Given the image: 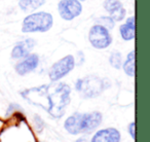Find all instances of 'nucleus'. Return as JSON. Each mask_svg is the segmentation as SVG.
<instances>
[{
	"label": "nucleus",
	"mask_w": 150,
	"mask_h": 142,
	"mask_svg": "<svg viewBox=\"0 0 150 142\" xmlns=\"http://www.w3.org/2000/svg\"><path fill=\"white\" fill-rule=\"evenodd\" d=\"M108 86L110 84H107L106 80H102L96 75H88L84 78H79L75 82V90L79 92L83 98H95L102 94Z\"/></svg>",
	"instance_id": "nucleus-3"
},
{
	"label": "nucleus",
	"mask_w": 150,
	"mask_h": 142,
	"mask_svg": "<svg viewBox=\"0 0 150 142\" xmlns=\"http://www.w3.org/2000/svg\"><path fill=\"white\" fill-rule=\"evenodd\" d=\"M104 9L108 11L114 22H120L125 18L127 11L119 0H106L104 2Z\"/></svg>",
	"instance_id": "nucleus-10"
},
{
	"label": "nucleus",
	"mask_w": 150,
	"mask_h": 142,
	"mask_svg": "<svg viewBox=\"0 0 150 142\" xmlns=\"http://www.w3.org/2000/svg\"><path fill=\"white\" fill-rule=\"evenodd\" d=\"M76 142H88V141H86V139H84V138H80V139H78Z\"/></svg>",
	"instance_id": "nucleus-19"
},
{
	"label": "nucleus",
	"mask_w": 150,
	"mask_h": 142,
	"mask_svg": "<svg viewBox=\"0 0 150 142\" xmlns=\"http://www.w3.org/2000/svg\"><path fill=\"white\" fill-rule=\"evenodd\" d=\"M109 63L115 69H119L122 66V56L119 52H113L109 57Z\"/></svg>",
	"instance_id": "nucleus-15"
},
{
	"label": "nucleus",
	"mask_w": 150,
	"mask_h": 142,
	"mask_svg": "<svg viewBox=\"0 0 150 142\" xmlns=\"http://www.w3.org/2000/svg\"><path fill=\"white\" fill-rule=\"evenodd\" d=\"M35 121H37V123H40V121H41V119L38 116V115H35ZM37 128H38V129H37L38 132L41 131V129L43 128V123H41V127H37Z\"/></svg>",
	"instance_id": "nucleus-18"
},
{
	"label": "nucleus",
	"mask_w": 150,
	"mask_h": 142,
	"mask_svg": "<svg viewBox=\"0 0 150 142\" xmlns=\"http://www.w3.org/2000/svg\"><path fill=\"white\" fill-rule=\"evenodd\" d=\"M103 115L99 111L88 113L76 112L68 117L64 123V128L71 135L90 133L101 125Z\"/></svg>",
	"instance_id": "nucleus-2"
},
{
	"label": "nucleus",
	"mask_w": 150,
	"mask_h": 142,
	"mask_svg": "<svg viewBox=\"0 0 150 142\" xmlns=\"http://www.w3.org/2000/svg\"><path fill=\"white\" fill-rule=\"evenodd\" d=\"M38 64H39V57H38L37 54L28 55L27 57L24 58L23 61H21L16 65V72L19 75L24 76L32 72L33 70H35L37 68Z\"/></svg>",
	"instance_id": "nucleus-8"
},
{
	"label": "nucleus",
	"mask_w": 150,
	"mask_h": 142,
	"mask_svg": "<svg viewBox=\"0 0 150 142\" xmlns=\"http://www.w3.org/2000/svg\"><path fill=\"white\" fill-rule=\"evenodd\" d=\"M75 66V59L72 55H68L57 61L52 66L50 70V76L52 82H58L61 78L65 77L68 73H70Z\"/></svg>",
	"instance_id": "nucleus-6"
},
{
	"label": "nucleus",
	"mask_w": 150,
	"mask_h": 142,
	"mask_svg": "<svg viewBox=\"0 0 150 142\" xmlns=\"http://www.w3.org/2000/svg\"><path fill=\"white\" fill-rule=\"evenodd\" d=\"M45 3V0H20L19 7L24 13H32Z\"/></svg>",
	"instance_id": "nucleus-12"
},
{
	"label": "nucleus",
	"mask_w": 150,
	"mask_h": 142,
	"mask_svg": "<svg viewBox=\"0 0 150 142\" xmlns=\"http://www.w3.org/2000/svg\"><path fill=\"white\" fill-rule=\"evenodd\" d=\"M119 32H120V36L123 40H132L135 38V27L127 25V23L122 24L119 27Z\"/></svg>",
	"instance_id": "nucleus-14"
},
{
	"label": "nucleus",
	"mask_w": 150,
	"mask_h": 142,
	"mask_svg": "<svg viewBox=\"0 0 150 142\" xmlns=\"http://www.w3.org/2000/svg\"><path fill=\"white\" fill-rule=\"evenodd\" d=\"M99 21V25L103 26V27L107 28V29H112L114 27V23L115 22L112 20V18L110 17H102L98 20Z\"/></svg>",
	"instance_id": "nucleus-16"
},
{
	"label": "nucleus",
	"mask_w": 150,
	"mask_h": 142,
	"mask_svg": "<svg viewBox=\"0 0 150 142\" xmlns=\"http://www.w3.org/2000/svg\"><path fill=\"white\" fill-rule=\"evenodd\" d=\"M52 24H54V19L50 13L45 11L34 13L24 19L22 31L24 33L46 32L52 27Z\"/></svg>",
	"instance_id": "nucleus-4"
},
{
	"label": "nucleus",
	"mask_w": 150,
	"mask_h": 142,
	"mask_svg": "<svg viewBox=\"0 0 150 142\" xmlns=\"http://www.w3.org/2000/svg\"><path fill=\"white\" fill-rule=\"evenodd\" d=\"M70 86L57 82L22 92L23 98L28 102L40 106L54 119H61L65 114L66 107L70 104Z\"/></svg>",
	"instance_id": "nucleus-1"
},
{
	"label": "nucleus",
	"mask_w": 150,
	"mask_h": 142,
	"mask_svg": "<svg viewBox=\"0 0 150 142\" xmlns=\"http://www.w3.org/2000/svg\"><path fill=\"white\" fill-rule=\"evenodd\" d=\"M60 17L65 21H72L81 13L82 5L79 0H61L58 4Z\"/></svg>",
	"instance_id": "nucleus-7"
},
{
	"label": "nucleus",
	"mask_w": 150,
	"mask_h": 142,
	"mask_svg": "<svg viewBox=\"0 0 150 142\" xmlns=\"http://www.w3.org/2000/svg\"><path fill=\"white\" fill-rule=\"evenodd\" d=\"M122 69L127 75L135 76V50H132L127 57V60L122 64Z\"/></svg>",
	"instance_id": "nucleus-13"
},
{
	"label": "nucleus",
	"mask_w": 150,
	"mask_h": 142,
	"mask_svg": "<svg viewBox=\"0 0 150 142\" xmlns=\"http://www.w3.org/2000/svg\"><path fill=\"white\" fill-rule=\"evenodd\" d=\"M35 46V40L32 38H27L25 40L19 41L11 50V58L13 59H22L30 55L31 50Z\"/></svg>",
	"instance_id": "nucleus-11"
},
{
	"label": "nucleus",
	"mask_w": 150,
	"mask_h": 142,
	"mask_svg": "<svg viewBox=\"0 0 150 142\" xmlns=\"http://www.w3.org/2000/svg\"><path fill=\"white\" fill-rule=\"evenodd\" d=\"M135 127H136L135 121H133V123H131V124L129 125V135H131L132 139H135V137H136Z\"/></svg>",
	"instance_id": "nucleus-17"
},
{
	"label": "nucleus",
	"mask_w": 150,
	"mask_h": 142,
	"mask_svg": "<svg viewBox=\"0 0 150 142\" xmlns=\"http://www.w3.org/2000/svg\"><path fill=\"white\" fill-rule=\"evenodd\" d=\"M88 40L95 48L104 50L111 44L112 37L109 33V29L97 24L91 28L88 33Z\"/></svg>",
	"instance_id": "nucleus-5"
},
{
	"label": "nucleus",
	"mask_w": 150,
	"mask_h": 142,
	"mask_svg": "<svg viewBox=\"0 0 150 142\" xmlns=\"http://www.w3.org/2000/svg\"><path fill=\"white\" fill-rule=\"evenodd\" d=\"M79 1H84V0H79Z\"/></svg>",
	"instance_id": "nucleus-20"
},
{
	"label": "nucleus",
	"mask_w": 150,
	"mask_h": 142,
	"mask_svg": "<svg viewBox=\"0 0 150 142\" xmlns=\"http://www.w3.org/2000/svg\"><path fill=\"white\" fill-rule=\"evenodd\" d=\"M120 132L115 128L99 130L92 138L91 142H120Z\"/></svg>",
	"instance_id": "nucleus-9"
}]
</instances>
